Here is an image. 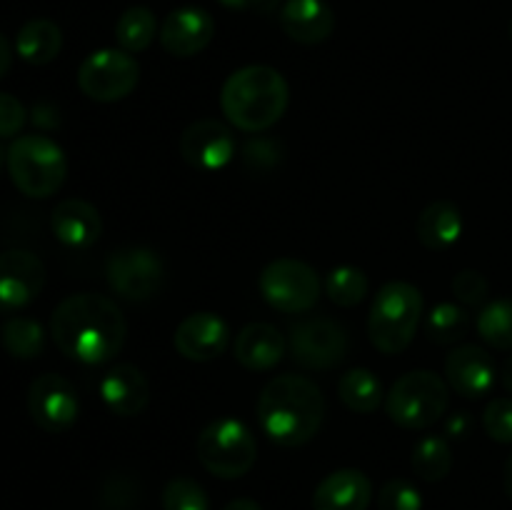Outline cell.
<instances>
[{"instance_id": "obj_5", "label": "cell", "mask_w": 512, "mask_h": 510, "mask_svg": "<svg viewBox=\"0 0 512 510\" xmlns=\"http://www.w3.org/2000/svg\"><path fill=\"white\" fill-rule=\"evenodd\" d=\"M8 173L15 188L28 198H50L68 175L63 148L45 135H20L8 148Z\"/></svg>"}, {"instance_id": "obj_24", "label": "cell", "mask_w": 512, "mask_h": 510, "mask_svg": "<svg viewBox=\"0 0 512 510\" xmlns=\"http://www.w3.org/2000/svg\"><path fill=\"white\" fill-rule=\"evenodd\" d=\"M60 48H63V33H60L58 23L48 18L28 20L15 38V50L30 65L53 63L60 55Z\"/></svg>"}, {"instance_id": "obj_8", "label": "cell", "mask_w": 512, "mask_h": 510, "mask_svg": "<svg viewBox=\"0 0 512 510\" xmlns=\"http://www.w3.org/2000/svg\"><path fill=\"white\" fill-rule=\"evenodd\" d=\"M258 288L270 308L280 310V313L298 315L308 313L318 305L323 283H320L318 273L303 260L278 258L270 260L260 270Z\"/></svg>"}, {"instance_id": "obj_11", "label": "cell", "mask_w": 512, "mask_h": 510, "mask_svg": "<svg viewBox=\"0 0 512 510\" xmlns=\"http://www.w3.org/2000/svg\"><path fill=\"white\" fill-rule=\"evenodd\" d=\"M105 278H108L110 290L125 300L153 298L160 290L165 278V265L160 255L150 248H120L110 253L105 263Z\"/></svg>"}, {"instance_id": "obj_43", "label": "cell", "mask_w": 512, "mask_h": 510, "mask_svg": "<svg viewBox=\"0 0 512 510\" xmlns=\"http://www.w3.org/2000/svg\"><path fill=\"white\" fill-rule=\"evenodd\" d=\"M8 158V155H5V150H3V145H0V168H3V160Z\"/></svg>"}, {"instance_id": "obj_2", "label": "cell", "mask_w": 512, "mask_h": 510, "mask_svg": "<svg viewBox=\"0 0 512 510\" xmlns=\"http://www.w3.org/2000/svg\"><path fill=\"white\" fill-rule=\"evenodd\" d=\"M323 418V390L305 375H278L260 390V430L280 448H300L310 443L318 435Z\"/></svg>"}, {"instance_id": "obj_44", "label": "cell", "mask_w": 512, "mask_h": 510, "mask_svg": "<svg viewBox=\"0 0 512 510\" xmlns=\"http://www.w3.org/2000/svg\"><path fill=\"white\" fill-rule=\"evenodd\" d=\"M508 35H510V40H512V20H510V25H508Z\"/></svg>"}, {"instance_id": "obj_27", "label": "cell", "mask_w": 512, "mask_h": 510, "mask_svg": "<svg viewBox=\"0 0 512 510\" xmlns=\"http://www.w3.org/2000/svg\"><path fill=\"white\" fill-rule=\"evenodd\" d=\"M155 35H158V20H155L153 10L145 8V5H133L115 23L118 48L128 50V53H143V50H148L153 45Z\"/></svg>"}, {"instance_id": "obj_28", "label": "cell", "mask_w": 512, "mask_h": 510, "mask_svg": "<svg viewBox=\"0 0 512 510\" xmlns=\"http://www.w3.org/2000/svg\"><path fill=\"white\" fill-rule=\"evenodd\" d=\"M453 468V450H450L448 440L438 438V435H428V438L418 440L413 448V470L420 480L425 483H438Z\"/></svg>"}, {"instance_id": "obj_23", "label": "cell", "mask_w": 512, "mask_h": 510, "mask_svg": "<svg viewBox=\"0 0 512 510\" xmlns=\"http://www.w3.org/2000/svg\"><path fill=\"white\" fill-rule=\"evenodd\" d=\"M415 233L428 250L453 248L463 235V213L450 200H435L418 215Z\"/></svg>"}, {"instance_id": "obj_42", "label": "cell", "mask_w": 512, "mask_h": 510, "mask_svg": "<svg viewBox=\"0 0 512 510\" xmlns=\"http://www.w3.org/2000/svg\"><path fill=\"white\" fill-rule=\"evenodd\" d=\"M505 493H508V498L512 500V453L508 463H505Z\"/></svg>"}, {"instance_id": "obj_32", "label": "cell", "mask_w": 512, "mask_h": 510, "mask_svg": "<svg viewBox=\"0 0 512 510\" xmlns=\"http://www.w3.org/2000/svg\"><path fill=\"white\" fill-rule=\"evenodd\" d=\"M163 510H210L208 493L193 478H173L163 488Z\"/></svg>"}, {"instance_id": "obj_21", "label": "cell", "mask_w": 512, "mask_h": 510, "mask_svg": "<svg viewBox=\"0 0 512 510\" xmlns=\"http://www.w3.org/2000/svg\"><path fill=\"white\" fill-rule=\"evenodd\" d=\"M280 28L300 45H318L333 35L335 13L325 0H288L280 8Z\"/></svg>"}, {"instance_id": "obj_37", "label": "cell", "mask_w": 512, "mask_h": 510, "mask_svg": "<svg viewBox=\"0 0 512 510\" xmlns=\"http://www.w3.org/2000/svg\"><path fill=\"white\" fill-rule=\"evenodd\" d=\"M470 428H473L470 413H455L450 415L448 423H445V433H448L450 438H465V435L470 433Z\"/></svg>"}, {"instance_id": "obj_17", "label": "cell", "mask_w": 512, "mask_h": 510, "mask_svg": "<svg viewBox=\"0 0 512 510\" xmlns=\"http://www.w3.org/2000/svg\"><path fill=\"white\" fill-rule=\"evenodd\" d=\"M175 350L185 360L193 363H208V360L220 358L230 343V328L220 315L200 310V313L188 315L175 330Z\"/></svg>"}, {"instance_id": "obj_7", "label": "cell", "mask_w": 512, "mask_h": 510, "mask_svg": "<svg viewBox=\"0 0 512 510\" xmlns=\"http://www.w3.org/2000/svg\"><path fill=\"white\" fill-rule=\"evenodd\" d=\"M198 460L210 475L223 480L243 478L258 458V445L245 423L235 418H220L205 425L198 435Z\"/></svg>"}, {"instance_id": "obj_34", "label": "cell", "mask_w": 512, "mask_h": 510, "mask_svg": "<svg viewBox=\"0 0 512 510\" xmlns=\"http://www.w3.org/2000/svg\"><path fill=\"white\" fill-rule=\"evenodd\" d=\"M483 428L495 443H512V398H493L483 413Z\"/></svg>"}, {"instance_id": "obj_22", "label": "cell", "mask_w": 512, "mask_h": 510, "mask_svg": "<svg viewBox=\"0 0 512 510\" xmlns=\"http://www.w3.org/2000/svg\"><path fill=\"white\" fill-rule=\"evenodd\" d=\"M285 348H288V343H285L283 333L275 325L248 323L235 338L233 353L235 360L245 370L265 373V370H273L283 360Z\"/></svg>"}, {"instance_id": "obj_12", "label": "cell", "mask_w": 512, "mask_h": 510, "mask_svg": "<svg viewBox=\"0 0 512 510\" xmlns=\"http://www.w3.org/2000/svg\"><path fill=\"white\" fill-rule=\"evenodd\" d=\"M28 413L45 433H65L78 420L80 403L73 383L58 373H43L28 388Z\"/></svg>"}, {"instance_id": "obj_6", "label": "cell", "mask_w": 512, "mask_h": 510, "mask_svg": "<svg viewBox=\"0 0 512 510\" xmlns=\"http://www.w3.org/2000/svg\"><path fill=\"white\" fill-rule=\"evenodd\" d=\"M450 405V385L433 370L405 373L385 395V413L405 430H423L438 423Z\"/></svg>"}, {"instance_id": "obj_1", "label": "cell", "mask_w": 512, "mask_h": 510, "mask_svg": "<svg viewBox=\"0 0 512 510\" xmlns=\"http://www.w3.org/2000/svg\"><path fill=\"white\" fill-rule=\"evenodd\" d=\"M53 343L70 360L103 365L123 350L128 325L110 298L98 293L68 295L50 318Z\"/></svg>"}, {"instance_id": "obj_16", "label": "cell", "mask_w": 512, "mask_h": 510, "mask_svg": "<svg viewBox=\"0 0 512 510\" xmlns=\"http://www.w3.org/2000/svg\"><path fill=\"white\" fill-rule=\"evenodd\" d=\"M160 45L175 58H193L203 53L215 38V20L208 10L183 5L160 25Z\"/></svg>"}, {"instance_id": "obj_38", "label": "cell", "mask_w": 512, "mask_h": 510, "mask_svg": "<svg viewBox=\"0 0 512 510\" xmlns=\"http://www.w3.org/2000/svg\"><path fill=\"white\" fill-rule=\"evenodd\" d=\"M10 65H13V48H10L8 38H5V35L0 33V78H3V75L8 73Z\"/></svg>"}, {"instance_id": "obj_20", "label": "cell", "mask_w": 512, "mask_h": 510, "mask_svg": "<svg viewBox=\"0 0 512 510\" xmlns=\"http://www.w3.org/2000/svg\"><path fill=\"white\" fill-rule=\"evenodd\" d=\"M373 483L358 468H343L325 475L313 493V510H368Z\"/></svg>"}, {"instance_id": "obj_9", "label": "cell", "mask_w": 512, "mask_h": 510, "mask_svg": "<svg viewBox=\"0 0 512 510\" xmlns=\"http://www.w3.org/2000/svg\"><path fill=\"white\" fill-rule=\"evenodd\" d=\"M140 80V65L123 48H103L90 53L78 70V88L95 103H118L128 98Z\"/></svg>"}, {"instance_id": "obj_4", "label": "cell", "mask_w": 512, "mask_h": 510, "mask_svg": "<svg viewBox=\"0 0 512 510\" xmlns=\"http://www.w3.org/2000/svg\"><path fill=\"white\" fill-rule=\"evenodd\" d=\"M423 315V293L405 280H390L370 305V343L385 355H398L413 343Z\"/></svg>"}, {"instance_id": "obj_30", "label": "cell", "mask_w": 512, "mask_h": 510, "mask_svg": "<svg viewBox=\"0 0 512 510\" xmlns=\"http://www.w3.org/2000/svg\"><path fill=\"white\" fill-rule=\"evenodd\" d=\"M478 333L495 350H512V298H498L483 305L478 315Z\"/></svg>"}, {"instance_id": "obj_13", "label": "cell", "mask_w": 512, "mask_h": 510, "mask_svg": "<svg viewBox=\"0 0 512 510\" xmlns=\"http://www.w3.org/2000/svg\"><path fill=\"white\" fill-rule=\"evenodd\" d=\"M45 288V265L30 250L0 253V310L13 313L33 303Z\"/></svg>"}, {"instance_id": "obj_18", "label": "cell", "mask_w": 512, "mask_h": 510, "mask_svg": "<svg viewBox=\"0 0 512 510\" xmlns=\"http://www.w3.org/2000/svg\"><path fill=\"white\" fill-rule=\"evenodd\" d=\"M100 398L110 413L120 418H135L148 408L150 383L143 370L130 363H120L100 380Z\"/></svg>"}, {"instance_id": "obj_29", "label": "cell", "mask_w": 512, "mask_h": 510, "mask_svg": "<svg viewBox=\"0 0 512 510\" xmlns=\"http://www.w3.org/2000/svg\"><path fill=\"white\" fill-rule=\"evenodd\" d=\"M428 335L438 345H455L468 335L470 313L458 303H438L428 313Z\"/></svg>"}, {"instance_id": "obj_19", "label": "cell", "mask_w": 512, "mask_h": 510, "mask_svg": "<svg viewBox=\"0 0 512 510\" xmlns=\"http://www.w3.org/2000/svg\"><path fill=\"white\" fill-rule=\"evenodd\" d=\"M50 230H53L55 240L63 243L65 248L85 250L90 245L98 243L100 233H103V220L95 205L88 200L68 198L60 200L50 215Z\"/></svg>"}, {"instance_id": "obj_36", "label": "cell", "mask_w": 512, "mask_h": 510, "mask_svg": "<svg viewBox=\"0 0 512 510\" xmlns=\"http://www.w3.org/2000/svg\"><path fill=\"white\" fill-rule=\"evenodd\" d=\"M25 105L15 95L0 93V138H15L25 128Z\"/></svg>"}, {"instance_id": "obj_14", "label": "cell", "mask_w": 512, "mask_h": 510, "mask_svg": "<svg viewBox=\"0 0 512 510\" xmlns=\"http://www.w3.org/2000/svg\"><path fill=\"white\" fill-rule=\"evenodd\" d=\"M180 155L185 163L205 173L225 168L235 155L233 130L213 118L195 120L180 135Z\"/></svg>"}, {"instance_id": "obj_35", "label": "cell", "mask_w": 512, "mask_h": 510, "mask_svg": "<svg viewBox=\"0 0 512 510\" xmlns=\"http://www.w3.org/2000/svg\"><path fill=\"white\" fill-rule=\"evenodd\" d=\"M490 285L478 270H460L453 278V295L463 305H483L488 300Z\"/></svg>"}, {"instance_id": "obj_15", "label": "cell", "mask_w": 512, "mask_h": 510, "mask_svg": "<svg viewBox=\"0 0 512 510\" xmlns=\"http://www.w3.org/2000/svg\"><path fill=\"white\" fill-rule=\"evenodd\" d=\"M495 363L480 345L465 343L450 350L445 358V380L465 400L485 398L495 388Z\"/></svg>"}, {"instance_id": "obj_39", "label": "cell", "mask_w": 512, "mask_h": 510, "mask_svg": "<svg viewBox=\"0 0 512 510\" xmlns=\"http://www.w3.org/2000/svg\"><path fill=\"white\" fill-rule=\"evenodd\" d=\"M223 510H263V508H260V505L255 503V500H250V498H238V500H230V503L225 505Z\"/></svg>"}, {"instance_id": "obj_26", "label": "cell", "mask_w": 512, "mask_h": 510, "mask_svg": "<svg viewBox=\"0 0 512 510\" xmlns=\"http://www.w3.org/2000/svg\"><path fill=\"white\" fill-rule=\"evenodd\" d=\"M0 343L18 360H35L45 350V330L38 320L13 315L0 328Z\"/></svg>"}, {"instance_id": "obj_3", "label": "cell", "mask_w": 512, "mask_h": 510, "mask_svg": "<svg viewBox=\"0 0 512 510\" xmlns=\"http://www.w3.org/2000/svg\"><path fill=\"white\" fill-rule=\"evenodd\" d=\"M290 88L283 73L270 65H245L228 75L220 90L223 115L245 133H263L285 115Z\"/></svg>"}, {"instance_id": "obj_33", "label": "cell", "mask_w": 512, "mask_h": 510, "mask_svg": "<svg viewBox=\"0 0 512 510\" xmlns=\"http://www.w3.org/2000/svg\"><path fill=\"white\" fill-rule=\"evenodd\" d=\"M378 510H423V495L410 480H388L378 493Z\"/></svg>"}, {"instance_id": "obj_10", "label": "cell", "mask_w": 512, "mask_h": 510, "mask_svg": "<svg viewBox=\"0 0 512 510\" xmlns=\"http://www.w3.org/2000/svg\"><path fill=\"white\" fill-rule=\"evenodd\" d=\"M348 330L330 318H303L290 328L293 360L308 370L338 368L348 358Z\"/></svg>"}, {"instance_id": "obj_40", "label": "cell", "mask_w": 512, "mask_h": 510, "mask_svg": "<svg viewBox=\"0 0 512 510\" xmlns=\"http://www.w3.org/2000/svg\"><path fill=\"white\" fill-rule=\"evenodd\" d=\"M500 383H503L505 390L512 395V355L505 360L503 368H500Z\"/></svg>"}, {"instance_id": "obj_25", "label": "cell", "mask_w": 512, "mask_h": 510, "mask_svg": "<svg viewBox=\"0 0 512 510\" xmlns=\"http://www.w3.org/2000/svg\"><path fill=\"white\" fill-rule=\"evenodd\" d=\"M338 395L353 413H375L383 403V383L378 375L368 368H353L348 373L340 375L338 380Z\"/></svg>"}, {"instance_id": "obj_31", "label": "cell", "mask_w": 512, "mask_h": 510, "mask_svg": "<svg viewBox=\"0 0 512 510\" xmlns=\"http://www.w3.org/2000/svg\"><path fill=\"white\" fill-rule=\"evenodd\" d=\"M368 290V275L360 268H355V265H338L325 278V293L340 308H355V305H360L365 300V295H368Z\"/></svg>"}, {"instance_id": "obj_41", "label": "cell", "mask_w": 512, "mask_h": 510, "mask_svg": "<svg viewBox=\"0 0 512 510\" xmlns=\"http://www.w3.org/2000/svg\"><path fill=\"white\" fill-rule=\"evenodd\" d=\"M220 5H225V8L230 10H248L253 8V5H258L260 0H218Z\"/></svg>"}]
</instances>
